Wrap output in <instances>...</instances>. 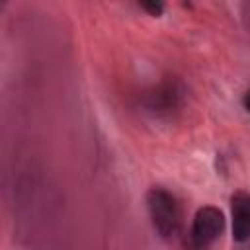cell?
Here are the masks:
<instances>
[{
    "label": "cell",
    "instance_id": "1",
    "mask_svg": "<svg viewBox=\"0 0 250 250\" xmlns=\"http://www.w3.org/2000/svg\"><path fill=\"white\" fill-rule=\"evenodd\" d=\"M146 207L152 227L162 238H170L178 232L182 215H180V205L170 191L162 188H152L146 193Z\"/></svg>",
    "mask_w": 250,
    "mask_h": 250
},
{
    "label": "cell",
    "instance_id": "2",
    "mask_svg": "<svg viewBox=\"0 0 250 250\" xmlns=\"http://www.w3.org/2000/svg\"><path fill=\"white\" fill-rule=\"evenodd\" d=\"M225 229V217L221 209L213 205L201 207L191 225V246L193 250H207L223 232Z\"/></svg>",
    "mask_w": 250,
    "mask_h": 250
},
{
    "label": "cell",
    "instance_id": "3",
    "mask_svg": "<svg viewBox=\"0 0 250 250\" xmlns=\"http://www.w3.org/2000/svg\"><path fill=\"white\" fill-rule=\"evenodd\" d=\"M232 215V238L246 242L250 238V195L246 191H236L230 197Z\"/></svg>",
    "mask_w": 250,
    "mask_h": 250
},
{
    "label": "cell",
    "instance_id": "5",
    "mask_svg": "<svg viewBox=\"0 0 250 250\" xmlns=\"http://www.w3.org/2000/svg\"><path fill=\"white\" fill-rule=\"evenodd\" d=\"M242 104H244V107L250 111V90L244 94V98H242Z\"/></svg>",
    "mask_w": 250,
    "mask_h": 250
},
{
    "label": "cell",
    "instance_id": "4",
    "mask_svg": "<svg viewBox=\"0 0 250 250\" xmlns=\"http://www.w3.org/2000/svg\"><path fill=\"white\" fill-rule=\"evenodd\" d=\"M141 6H143L146 12H150V16H160L162 10H164V6H162L160 2H143Z\"/></svg>",
    "mask_w": 250,
    "mask_h": 250
}]
</instances>
